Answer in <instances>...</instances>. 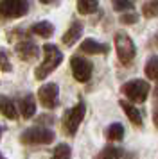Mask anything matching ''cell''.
Segmentation results:
<instances>
[{
  "label": "cell",
  "mask_w": 158,
  "mask_h": 159,
  "mask_svg": "<svg viewBox=\"0 0 158 159\" xmlns=\"http://www.w3.org/2000/svg\"><path fill=\"white\" fill-rule=\"evenodd\" d=\"M106 138L110 141H121L124 138V125L122 123H111L110 127L106 129Z\"/></svg>",
  "instance_id": "obj_17"
},
{
  "label": "cell",
  "mask_w": 158,
  "mask_h": 159,
  "mask_svg": "<svg viewBox=\"0 0 158 159\" xmlns=\"http://www.w3.org/2000/svg\"><path fill=\"white\" fill-rule=\"evenodd\" d=\"M135 7L133 0H113V9L115 11H131Z\"/></svg>",
  "instance_id": "obj_22"
},
{
  "label": "cell",
  "mask_w": 158,
  "mask_h": 159,
  "mask_svg": "<svg viewBox=\"0 0 158 159\" xmlns=\"http://www.w3.org/2000/svg\"><path fill=\"white\" fill-rule=\"evenodd\" d=\"M0 159H2V156H0Z\"/></svg>",
  "instance_id": "obj_29"
},
{
  "label": "cell",
  "mask_w": 158,
  "mask_h": 159,
  "mask_svg": "<svg viewBox=\"0 0 158 159\" xmlns=\"http://www.w3.org/2000/svg\"><path fill=\"white\" fill-rule=\"evenodd\" d=\"M155 43L158 45V32H156V36H155Z\"/></svg>",
  "instance_id": "obj_27"
},
{
  "label": "cell",
  "mask_w": 158,
  "mask_h": 159,
  "mask_svg": "<svg viewBox=\"0 0 158 159\" xmlns=\"http://www.w3.org/2000/svg\"><path fill=\"white\" fill-rule=\"evenodd\" d=\"M83 34V25L81 22H72V25L67 29V32L63 34V43L65 45H74Z\"/></svg>",
  "instance_id": "obj_11"
},
{
  "label": "cell",
  "mask_w": 158,
  "mask_h": 159,
  "mask_svg": "<svg viewBox=\"0 0 158 159\" xmlns=\"http://www.w3.org/2000/svg\"><path fill=\"white\" fill-rule=\"evenodd\" d=\"M122 156H124V150L115 145H108L99 152V159H121Z\"/></svg>",
  "instance_id": "obj_16"
},
{
  "label": "cell",
  "mask_w": 158,
  "mask_h": 159,
  "mask_svg": "<svg viewBox=\"0 0 158 159\" xmlns=\"http://www.w3.org/2000/svg\"><path fill=\"white\" fill-rule=\"evenodd\" d=\"M0 68H2V72H11V63H9V57L4 48H0Z\"/></svg>",
  "instance_id": "obj_23"
},
{
  "label": "cell",
  "mask_w": 158,
  "mask_h": 159,
  "mask_svg": "<svg viewBox=\"0 0 158 159\" xmlns=\"http://www.w3.org/2000/svg\"><path fill=\"white\" fill-rule=\"evenodd\" d=\"M40 2H43V4H52L54 0H40Z\"/></svg>",
  "instance_id": "obj_26"
},
{
  "label": "cell",
  "mask_w": 158,
  "mask_h": 159,
  "mask_svg": "<svg viewBox=\"0 0 158 159\" xmlns=\"http://www.w3.org/2000/svg\"><path fill=\"white\" fill-rule=\"evenodd\" d=\"M142 15L146 18H156L158 16V0H149L142 6Z\"/></svg>",
  "instance_id": "obj_20"
},
{
  "label": "cell",
  "mask_w": 158,
  "mask_h": 159,
  "mask_svg": "<svg viewBox=\"0 0 158 159\" xmlns=\"http://www.w3.org/2000/svg\"><path fill=\"white\" fill-rule=\"evenodd\" d=\"M138 22V16L135 15V13H128V15H122L121 16V23H124V25H128V23H136Z\"/></svg>",
  "instance_id": "obj_24"
},
{
  "label": "cell",
  "mask_w": 158,
  "mask_h": 159,
  "mask_svg": "<svg viewBox=\"0 0 158 159\" xmlns=\"http://www.w3.org/2000/svg\"><path fill=\"white\" fill-rule=\"evenodd\" d=\"M56 134L47 127H31V129L22 132V143H29V145H49L54 141Z\"/></svg>",
  "instance_id": "obj_5"
},
{
  "label": "cell",
  "mask_w": 158,
  "mask_h": 159,
  "mask_svg": "<svg viewBox=\"0 0 158 159\" xmlns=\"http://www.w3.org/2000/svg\"><path fill=\"white\" fill-rule=\"evenodd\" d=\"M70 156H72L70 147L67 143H59L56 148H54V154H52L50 159H70Z\"/></svg>",
  "instance_id": "obj_21"
},
{
  "label": "cell",
  "mask_w": 158,
  "mask_h": 159,
  "mask_svg": "<svg viewBox=\"0 0 158 159\" xmlns=\"http://www.w3.org/2000/svg\"><path fill=\"white\" fill-rule=\"evenodd\" d=\"M31 32L36 34V36H42V38H49L54 34V25L50 22H38L31 27Z\"/></svg>",
  "instance_id": "obj_15"
},
{
  "label": "cell",
  "mask_w": 158,
  "mask_h": 159,
  "mask_svg": "<svg viewBox=\"0 0 158 159\" xmlns=\"http://www.w3.org/2000/svg\"><path fill=\"white\" fill-rule=\"evenodd\" d=\"M0 111L9 120H16L18 118V111H16L14 102L11 98H7V97H0Z\"/></svg>",
  "instance_id": "obj_14"
},
{
  "label": "cell",
  "mask_w": 158,
  "mask_h": 159,
  "mask_svg": "<svg viewBox=\"0 0 158 159\" xmlns=\"http://www.w3.org/2000/svg\"><path fill=\"white\" fill-rule=\"evenodd\" d=\"M81 50L85 54H108L110 47L106 43H99L95 39H85L81 43Z\"/></svg>",
  "instance_id": "obj_10"
},
{
  "label": "cell",
  "mask_w": 158,
  "mask_h": 159,
  "mask_svg": "<svg viewBox=\"0 0 158 159\" xmlns=\"http://www.w3.org/2000/svg\"><path fill=\"white\" fill-rule=\"evenodd\" d=\"M0 136H2V127H0Z\"/></svg>",
  "instance_id": "obj_28"
},
{
  "label": "cell",
  "mask_w": 158,
  "mask_h": 159,
  "mask_svg": "<svg viewBox=\"0 0 158 159\" xmlns=\"http://www.w3.org/2000/svg\"><path fill=\"white\" fill-rule=\"evenodd\" d=\"M14 52H16V56L22 61H34L40 56V48L32 41H20V43H16Z\"/></svg>",
  "instance_id": "obj_9"
},
{
  "label": "cell",
  "mask_w": 158,
  "mask_h": 159,
  "mask_svg": "<svg viewBox=\"0 0 158 159\" xmlns=\"http://www.w3.org/2000/svg\"><path fill=\"white\" fill-rule=\"evenodd\" d=\"M85 113H86V106L85 102H77L74 107H70L68 111H65L63 115V130L68 134V136H74L77 132L79 125L85 118Z\"/></svg>",
  "instance_id": "obj_3"
},
{
  "label": "cell",
  "mask_w": 158,
  "mask_h": 159,
  "mask_svg": "<svg viewBox=\"0 0 158 159\" xmlns=\"http://www.w3.org/2000/svg\"><path fill=\"white\" fill-rule=\"evenodd\" d=\"M115 48H117V56H119L122 65H131V61L136 56V48L133 39L126 32H115Z\"/></svg>",
  "instance_id": "obj_2"
},
{
  "label": "cell",
  "mask_w": 158,
  "mask_h": 159,
  "mask_svg": "<svg viewBox=\"0 0 158 159\" xmlns=\"http://www.w3.org/2000/svg\"><path fill=\"white\" fill-rule=\"evenodd\" d=\"M63 61V52L57 48L56 45L47 43L43 45V63H40V66L34 70V75L38 80L45 79L49 73H52L57 66Z\"/></svg>",
  "instance_id": "obj_1"
},
{
  "label": "cell",
  "mask_w": 158,
  "mask_h": 159,
  "mask_svg": "<svg viewBox=\"0 0 158 159\" xmlns=\"http://www.w3.org/2000/svg\"><path fill=\"white\" fill-rule=\"evenodd\" d=\"M121 91H122V95H126L131 102L142 104V102H146L147 95H149L151 86H149V82H146V80H142V79H135V80H129L126 84H122Z\"/></svg>",
  "instance_id": "obj_4"
},
{
  "label": "cell",
  "mask_w": 158,
  "mask_h": 159,
  "mask_svg": "<svg viewBox=\"0 0 158 159\" xmlns=\"http://www.w3.org/2000/svg\"><path fill=\"white\" fill-rule=\"evenodd\" d=\"M20 111H22V116L23 118H32L36 113V102H34V97L29 93L25 95L23 98L20 100Z\"/></svg>",
  "instance_id": "obj_13"
},
{
  "label": "cell",
  "mask_w": 158,
  "mask_h": 159,
  "mask_svg": "<svg viewBox=\"0 0 158 159\" xmlns=\"http://www.w3.org/2000/svg\"><path fill=\"white\" fill-rule=\"evenodd\" d=\"M29 13L27 0H0V18H22Z\"/></svg>",
  "instance_id": "obj_6"
},
{
  "label": "cell",
  "mask_w": 158,
  "mask_h": 159,
  "mask_svg": "<svg viewBox=\"0 0 158 159\" xmlns=\"http://www.w3.org/2000/svg\"><path fill=\"white\" fill-rule=\"evenodd\" d=\"M146 75L151 80H158V56H151L146 63Z\"/></svg>",
  "instance_id": "obj_19"
},
{
  "label": "cell",
  "mask_w": 158,
  "mask_h": 159,
  "mask_svg": "<svg viewBox=\"0 0 158 159\" xmlns=\"http://www.w3.org/2000/svg\"><path fill=\"white\" fill-rule=\"evenodd\" d=\"M70 66H72V73H74L77 82H88L90 80L92 72H93V65L88 59L81 57V56H74L70 59Z\"/></svg>",
  "instance_id": "obj_7"
},
{
  "label": "cell",
  "mask_w": 158,
  "mask_h": 159,
  "mask_svg": "<svg viewBox=\"0 0 158 159\" xmlns=\"http://www.w3.org/2000/svg\"><path fill=\"white\" fill-rule=\"evenodd\" d=\"M121 106H122V111L126 113V116L129 118V122L136 125V127H140L142 125V115H140V111L133 106V104H129L126 100H121Z\"/></svg>",
  "instance_id": "obj_12"
},
{
  "label": "cell",
  "mask_w": 158,
  "mask_h": 159,
  "mask_svg": "<svg viewBox=\"0 0 158 159\" xmlns=\"http://www.w3.org/2000/svg\"><path fill=\"white\" fill-rule=\"evenodd\" d=\"M153 122L158 127V88L155 89V106H153Z\"/></svg>",
  "instance_id": "obj_25"
},
{
  "label": "cell",
  "mask_w": 158,
  "mask_h": 159,
  "mask_svg": "<svg viewBox=\"0 0 158 159\" xmlns=\"http://www.w3.org/2000/svg\"><path fill=\"white\" fill-rule=\"evenodd\" d=\"M99 7V0H77V11L81 15H92Z\"/></svg>",
  "instance_id": "obj_18"
},
{
  "label": "cell",
  "mask_w": 158,
  "mask_h": 159,
  "mask_svg": "<svg viewBox=\"0 0 158 159\" xmlns=\"http://www.w3.org/2000/svg\"><path fill=\"white\" fill-rule=\"evenodd\" d=\"M38 98H40L43 107L47 109L57 107V104H59V88H57V84H54V82L43 84L38 89Z\"/></svg>",
  "instance_id": "obj_8"
}]
</instances>
